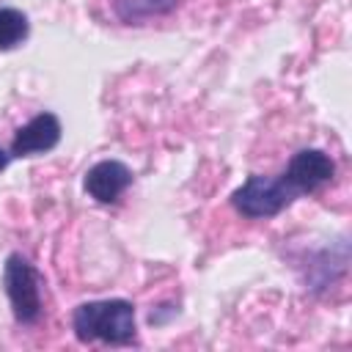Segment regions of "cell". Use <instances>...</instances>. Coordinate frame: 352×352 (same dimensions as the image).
<instances>
[{
    "instance_id": "cell-1",
    "label": "cell",
    "mask_w": 352,
    "mask_h": 352,
    "mask_svg": "<svg viewBox=\"0 0 352 352\" xmlns=\"http://www.w3.org/2000/svg\"><path fill=\"white\" fill-rule=\"evenodd\" d=\"M74 336L85 344H132L135 341V305L129 300H91L80 302L72 314Z\"/></svg>"
},
{
    "instance_id": "cell-2",
    "label": "cell",
    "mask_w": 352,
    "mask_h": 352,
    "mask_svg": "<svg viewBox=\"0 0 352 352\" xmlns=\"http://www.w3.org/2000/svg\"><path fill=\"white\" fill-rule=\"evenodd\" d=\"M294 198H300L297 187L280 173V176H261L253 173L245 179L242 187L231 192V204L239 214L250 220H264L280 214Z\"/></svg>"
},
{
    "instance_id": "cell-3",
    "label": "cell",
    "mask_w": 352,
    "mask_h": 352,
    "mask_svg": "<svg viewBox=\"0 0 352 352\" xmlns=\"http://www.w3.org/2000/svg\"><path fill=\"white\" fill-rule=\"evenodd\" d=\"M3 286H6L14 319L19 324L38 322V316H41V275L22 253H11L6 258Z\"/></svg>"
},
{
    "instance_id": "cell-4",
    "label": "cell",
    "mask_w": 352,
    "mask_h": 352,
    "mask_svg": "<svg viewBox=\"0 0 352 352\" xmlns=\"http://www.w3.org/2000/svg\"><path fill=\"white\" fill-rule=\"evenodd\" d=\"M283 176L297 187L300 195H305V192H314V190H319L322 184L333 182V176H336V162H333L330 154H324L322 148H300V151L289 160Z\"/></svg>"
},
{
    "instance_id": "cell-5",
    "label": "cell",
    "mask_w": 352,
    "mask_h": 352,
    "mask_svg": "<svg viewBox=\"0 0 352 352\" xmlns=\"http://www.w3.org/2000/svg\"><path fill=\"white\" fill-rule=\"evenodd\" d=\"M60 132L63 129H60V121L55 113H38L25 126L16 129L8 154L14 160V157H33V154L52 151L60 143Z\"/></svg>"
},
{
    "instance_id": "cell-6",
    "label": "cell",
    "mask_w": 352,
    "mask_h": 352,
    "mask_svg": "<svg viewBox=\"0 0 352 352\" xmlns=\"http://www.w3.org/2000/svg\"><path fill=\"white\" fill-rule=\"evenodd\" d=\"M132 170L121 160H102L85 170L82 187L96 204H116L132 184Z\"/></svg>"
},
{
    "instance_id": "cell-7",
    "label": "cell",
    "mask_w": 352,
    "mask_h": 352,
    "mask_svg": "<svg viewBox=\"0 0 352 352\" xmlns=\"http://www.w3.org/2000/svg\"><path fill=\"white\" fill-rule=\"evenodd\" d=\"M179 0H113V11L121 22L132 25V22H143L148 16H160V14H170L176 8Z\"/></svg>"
},
{
    "instance_id": "cell-8",
    "label": "cell",
    "mask_w": 352,
    "mask_h": 352,
    "mask_svg": "<svg viewBox=\"0 0 352 352\" xmlns=\"http://www.w3.org/2000/svg\"><path fill=\"white\" fill-rule=\"evenodd\" d=\"M30 33V22L19 8L0 6V50L19 47Z\"/></svg>"
},
{
    "instance_id": "cell-9",
    "label": "cell",
    "mask_w": 352,
    "mask_h": 352,
    "mask_svg": "<svg viewBox=\"0 0 352 352\" xmlns=\"http://www.w3.org/2000/svg\"><path fill=\"white\" fill-rule=\"evenodd\" d=\"M8 160H11V154H8V151H3V148H0V170H3V168H6V165H8Z\"/></svg>"
}]
</instances>
